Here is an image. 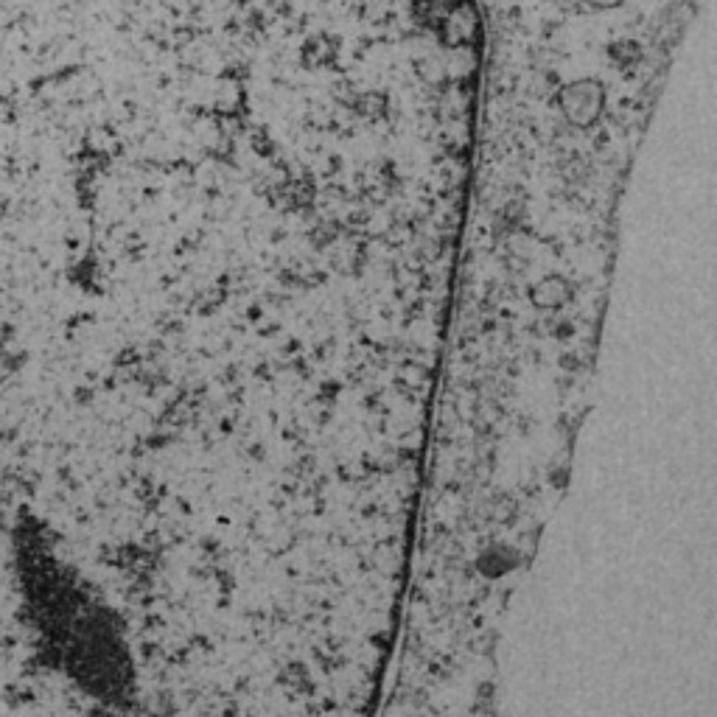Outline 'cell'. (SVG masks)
<instances>
[{"label":"cell","instance_id":"obj_2","mask_svg":"<svg viewBox=\"0 0 717 717\" xmlns=\"http://www.w3.org/2000/svg\"><path fill=\"white\" fill-rule=\"evenodd\" d=\"M566 297H569V283L563 281V278H544L533 292V300L541 309H555V306H561Z\"/></svg>","mask_w":717,"mask_h":717},{"label":"cell","instance_id":"obj_3","mask_svg":"<svg viewBox=\"0 0 717 717\" xmlns=\"http://www.w3.org/2000/svg\"><path fill=\"white\" fill-rule=\"evenodd\" d=\"M474 29H477V23H474V12H471L468 3L457 6V9L449 15V37L454 43H468L471 34H474Z\"/></svg>","mask_w":717,"mask_h":717},{"label":"cell","instance_id":"obj_1","mask_svg":"<svg viewBox=\"0 0 717 717\" xmlns=\"http://www.w3.org/2000/svg\"><path fill=\"white\" fill-rule=\"evenodd\" d=\"M563 118L577 129L594 127L605 113V87L597 79H577L558 96Z\"/></svg>","mask_w":717,"mask_h":717},{"label":"cell","instance_id":"obj_4","mask_svg":"<svg viewBox=\"0 0 717 717\" xmlns=\"http://www.w3.org/2000/svg\"><path fill=\"white\" fill-rule=\"evenodd\" d=\"M622 54V68H628V65H636L639 59H642V51H639V45L636 43H622V45H614L611 48V57H619Z\"/></svg>","mask_w":717,"mask_h":717},{"label":"cell","instance_id":"obj_5","mask_svg":"<svg viewBox=\"0 0 717 717\" xmlns=\"http://www.w3.org/2000/svg\"><path fill=\"white\" fill-rule=\"evenodd\" d=\"M586 6H591V9H617V6H622L625 0H583Z\"/></svg>","mask_w":717,"mask_h":717}]
</instances>
